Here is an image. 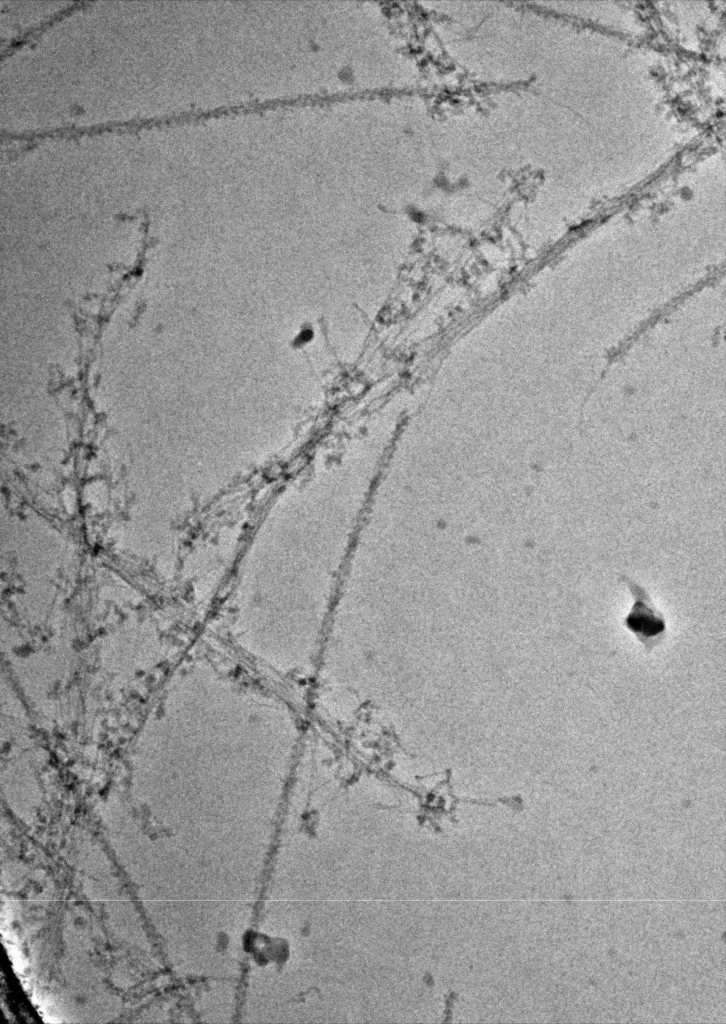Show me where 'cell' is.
I'll return each instance as SVG.
<instances>
[{"label": "cell", "mask_w": 726, "mask_h": 1024, "mask_svg": "<svg viewBox=\"0 0 726 1024\" xmlns=\"http://www.w3.org/2000/svg\"><path fill=\"white\" fill-rule=\"evenodd\" d=\"M621 581L626 584L634 600L630 612L624 618V626L636 636L645 652L650 653L666 636L665 618L644 587L627 576H622Z\"/></svg>", "instance_id": "6da1fadb"}]
</instances>
